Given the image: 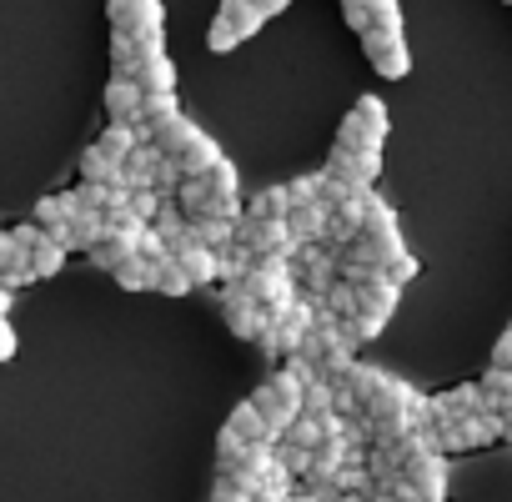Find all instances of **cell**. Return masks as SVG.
Masks as SVG:
<instances>
[{
	"label": "cell",
	"mask_w": 512,
	"mask_h": 502,
	"mask_svg": "<svg viewBox=\"0 0 512 502\" xmlns=\"http://www.w3.org/2000/svg\"><path fill=\"white\" fill-rule=\"evenodd\" d=\"M106 116H111L116 126H136V121H141V91H136L131 81H111V86H106Z\"/></svg>",
	"instance_id": "obj_19"
},
{
	"label": "cell",
	"mask_w": 512,
	"mask_h": 502,
	"mask_svg": "<svg viewBox=\"0 0 512 502\" xmlns=\"http://www.w3.org/2000/svg\"><path fill=\"white\" fill-rule=\"evenodd\" d=\"M292 206H287V191L282 186H267V191H256L246 206H241V216H262V221H282Z\"/></svg>",
	"instance_id": "obj_23"
},
{
	"label": "cell",
	"mask_w": 512,
	"mask_h": 502,
	"mask_svg": "<svg viewBox=\"0 0 512 502\" xmlns=\"http://www.w3.org/2000/svg\"><path fill=\"white\" fill-rule=\"evenodd\" d=\"M151 292H166V297H186L191 282L181 277V267L166 257V262H151Z\"/></svg>",
	"instance_id": "obj_24"
},
{
	"label": "cell",
	"mask_w": 512,
	"mask_h": 502,
	"mask_svg": "<svg viewBox=\"0 0 512 502\" xmlns=\"http://www.w3.org/2000/svg\"><path fill=\"white\" fill-rule=\"evenodd\" d=\"M251 6H256V11H262V16L272 21V16H282V11L292 6V0H251Z\"/></svg>",
	"instance_id": "obj_38"
},
{
	"label": "cell",
	"mask_w": 512,
	"mask_h": 502,
	"mask_svg": "<svg viewBox=\"0 0 512 502\" xmlns=\"http://www.w3.org/2000/svg\"><path fill=\"white\" fill-rule=\"evenodd\" d=\"M362 51H367V61H372V71L382 81H402L412 71V51H407V31L402 26L397 31H367Z\"/></svg>",
	"instance_id": "obj_5"
},
{
	"label": "cell",
	"mask_w": 512,
	"mask_h": 502,
	"mask_svg": "<svg viewBox=\"0 0 512 502\" xmlns=\"http://www.w3.org/2000/svg\"><path fill=\"white\" fill-rule=\"evenodd\" d=\"M166 166H171V161H166L156 146H136V151L126 156V191H156Z\"/></svg>",
	"instance_id": "obj_15"
},
{
	"label": "cell",
	"mask_w": 512,
	"mask_h": 502,
	"mask_svg": "<svg viewBox=\"0 0 512 502\" xmlns=\"http://www.w3.org/2000/svg\"><path fill=\"white\" fill-rule=\"evenodd\" d=\"M126 211H131L141 226H151V221L161 216V191H126Z\"/></svg>",
	"instance_id": "obj_30"
},
{
	"label": "cell",
	"mask_w": 512,
	"mask_h": 502,
	"mask_svg": "<svg viewBox=\"0 0 512 502\" xmlns=\"http://www.w3.org/2000/svg\"><path fill=\"white\" fill-rule=\"evenodd\" d=\"M246 402H251L256 412H262L277 432H287V427L302 417V382H297L292 372H277V377H267L262 387H256Z\"/></svg>",
	"instance_id": "obj_3"
},
{
	"label": "cell",
	"mask_w": 512,
	"mask_h": 502,
	"mask_svg": "<svg viewBox=\"0 0 512 502\" xmlns=\"http://www.w3.org/2000/svg\"><path fill=\"white\" fill-rule=\"evenodd\" d=\"M16 347H21V342H16L11 317H0V362H11V357H16Z\"/></svg>",
	"instance_id": "obj_37"
},
{
	"label": "cell",
	"mask_w": 512,
	"mask_h": 502,
	"mask_svg": "<svg viewBox=\"0 0 512 502\" xmlns=\"http://www.w3.org/2000/svg\"><path fill=\"white\" fill-rule=\"evenodd\" d=\"M282 191H287V206H312V201H322V171L317 176H297Z\"/></svg>",
	"instance_id": "obj_29"
},
{
	"label": "cell",
	"mask_w": 512,
	"mask_h": 502,
	"mask_svg": "<svg viewBox=\"0 0 512 502\" xmlns=\"http://www.w3.org/2000/svg\"><path fill=\"white\" fill-rule=\"evenodd\" d=\"M196 181L206 186V196H211V201H236V186H241V176H236V166H231L226 156H221L206 176H196Z\"/></svg>",
	"instance_id": "obj_22"
},
{
	"label": "cell",
	"mask_w": 512,
	"mask_h": 502,
	"mask_svg": "<svg viewBox=\"0 0 512 502\" xmlns=\"http://www.w3.org/2000/svg\"><path fill=\"white\" fill-rule=\"evenodd\" d=\"M502 442H507V447H512V412H507V417H502Z\"/></svg>",
	"instance_id": "obj_40"
},
{
	"label": "cell",
	"mask_w": 512,
	"mask_h": 502,
	"mask_svg": "<svg viewBox=\"0 0 512 502\" xmlns=\"http://www.w3.org/2000/svg\"><path fill=\"white\" fill-rule=\"evenodd\" d=\"M211 502H251V492H246L236 477H216V492H211Z\"/></svg>",
	"instance_id": "obj_34"
},
{
	"label": "cell",
	"mask_w": 512,
	"mask_h": 502,
	"mask_svg": "<svg viewBox=\"0 0 512 502\" xmlns=\"http://www.w3.org/2000/svg\"><path fill=\"white\" fill-rule=\"evenodd\" d=\"M412 277H417V262L407 257V251H402L397 262H387V267H382V282H392L397 292H402V282H412Z\"/></svg>",
	"instance_id": "obj_33"
},
{
	"label": "cell",
	"mask_w": 512,
	"mask_h": 502,
	"mask_svg": "<svg viewBox=\"0 0 512 502\" xmlns=\"http://www.w3.org/2000/svg\"><path fill=\"white\" fill-rule=\"evenodd\" d=\"M216 21H221V26H226V31H231L236 41H251L256 31L267 26V16L256 11L251 0H221V11H216Z\"/></svg>",
	"instance_id": "obj_16"
},
{
	"label": "cell",
	"mask_w": 512,
	"mask_h": 502,
	"mask_svg": "<svg viewBox=\"0 0 512 502\" xmlns=\"http://www.w3.org/2000/svg\"><path fill=\"white\" fill-rule=\"evenodd\" d=\"M146 6H151V0H106V16H111V26H116V31H126Z\"/></svg>",
	"instance_id": "obj_32"
},
{
	"label": "cell",
	"mask_w": 512,
	"mask_h": 502,
	"mask_svg": "<svg viewBox=\"0 0 512 502\" xmlns=\"http://www.w3.org/2000/svg\"><path fill=\"white\" fill-rule=\"evenodd\" d=\"M81 181L86 186H121L126 191V166L121 161H111V156H101L96 146L81 156Z\"/></svg>",
	"instance_id": "obj_20"
},
{
	"label": "cell",
	"mask_w": 512,
	"mask_h": 502,
	"mask_svg": "<svg viewBox=\"0 0 512 502\" xmlns=\"http://www.w3.org/2000/svg\"><path fill=\"white\" fill-rule=\"evenodd\" d=\"M26 282H36L31 277V262H26V251H21V241L11 236V231H0V287H26Z\"/></svg>",
	"instance_id": "obj_17"
},
{
	"label": "cell",
	"mask_w": 512,
	"mask_h": 502,
	"mask_svg": "<svg viewBox=\"0 0 512 502\" xmlns=\"http://www.w3.org/2000/svg\"><path fill=\"white\" fill-rule=\"evenodd\" d=\"M136 61H141V46L131 41V36H111V66H116V81H131V71H136Z\"/></svg>",
	"instance_id": "obj_25"
},
{
	"label": "cell",
	"mask_w": 512,
	"mask_h": 502,
	"mask_svg": "<svg viewBox=\"0 0 512 502\" xmlns=\"http://www.w3.org/2000/svg\"><path fill=\"white\" fill-rule=\"evenodd\" d=\"M432 437H437V452H472V447H487V442L502 437V417L472 412V417H457V422L432 427Z\"/></svg>",
	"instance_id": "obj_4"
},
{
	"label": "cell",
	"mask_w": 512,
	"mask_h": 502,
	"mask_svg": "<svg viewBox=\"0 0 512 502\" xmlns=\"http://www.w3.org/2000/svg\"><path fill=\"white\" fill-rule=\"evenodd\" d=\"M327 176H337V181H347L357 191H372V181L382 176V151H342V146H332Z\"/></svg>",
	"instance_id": "obj_9"
},
{
	"label": "cell",
	"mask_w": 512,
	"mask_h": 502,
	"mask_svg": "<svg viewBox=\"0 0 512 502\" xmlns=\"http://www.w3.org/2000/svg\"><path fill=\"white\" fill-rule=\"evenodd\" d=\"M11 236H16V241H21V251H26L31 277H56V272L66 267V257H71V251H66L56 236H46L36 221H31V226H16Z\"/></svg>",
	"instance_id": "obj_8"
},
{
	"label": "cell",
	"mask_w": 512,
	"mask_h": 502,
	"mask_svg": "<svg viewBox=\"0 0 512 502\" xmlns=\"http://www.w3.org/2000/svg\"><path fill=\"white\" fill-rule=\"evenodd\" d=\"M196 241H201V246H211V251H221V246H231V241H236V221L206 216V221H196Z\"/></svg>",
	"instance_id": "obj_26"
},
{
	"label": "cell",
	"mask_w": 512,
	"mask_h": 502,
	"mask_svg": "<svg viewBox=\"0 0 512 502\" xmlns=\"http://www.w3.org/2000/svg\"><path fill=\"white\" fill-rule=\"evenodd\" d=\"M216 161H221V146H216V141L201 131V136H196V141H191V146L176 156V171H181V181H196V176H206Z\"/></svg>",
	"instance_id": "obj_18"
},
{
	"label": "cell",
	"mask_w": 512,
	"mask_h": 502,
	"mask_svg": "<svg viewBox=\"0 0 512 502\" xmlns=\"http://www.w3.org/2000/svg\"><path fill=\"white\" fill-rule=\"evenodd\" d=\"M111 277H116L126 292H151V262H146V257H126Z\"/></svg>",
	"instance_id": "obj_27"
},
{
	"label": "cell",
	"mask_w": 512,
	"mask_h": 502,
	"mask_svg": "<svg viewBox=\"0 0 512 502\" xmlns=\"http://www.w3.org/2000/svg\"><path fill=\"white\" fill-rule=\"evenodd\" d=\"M136 146H141L136 126H116V121H111V126L101 131V141H96V151H101V156H111V161H121V166H126V156H131Z\"/></svg>",
	"instance_id": "obj_21"
},
{
	"label": "cell",
	"mask_w": 512,
	"mask_h": 502,
	"mask_svg": "<svg viewBox=\"0 0 512 502\" xmlns=\"http://www.w3.org/2000/svg\"><path fill=\"white\" fill-rule=\"evenodd\" d=\"M402 492L417 502H442L447 497V462L442 452H417L402 472Z\"/></svg>",
	"instance_id": "obj_7"
},
{
	"label": "cell",
	"mask_w": 512,
	"mask_h": 502,
	"mask_svg": "<svg viewBox=\"0 0 512 502\" xmlns=\"http://www.w3.org/2000/svg\"><path fill=\"white\" fill-rule=\"evenodd\" d=\"M342 21L367 36V31H397L402 26V6L397 0H342Z\"/></svg>",
	"instance_id": "obj_10"
},
{
	"label": "cell",
	"mask_w": 512,
	"mask_h": 502,
	"mask_svg": "<svg viewBox=\"0 0 512 502\" xmlns=\"http://www.w3.org/2000/svg\"><path fill=\"white\" fill-rule=\"evenodd\" d=\"M226 427H231V432H236L246 447H277V442H282V432H277L262 412H256L251 402H241V407L226 417Z\"/></svg>",
	"instance_id": "obj_13"
},
{
	"label": "cell",
	"mask_w": 512,
	"mask_h": 502,
	"mask_svg": "<svg viewBox=\"0 0 512 502\" xmlns=\"http://www.w3.org/2000/svg\"><path fill=\"white\" fill-rule=\"evenodd\" d=\"M287 236L297 241V246H317L322 236H327V221H332V206L327 201H312V206H292L287 216Z\"/></svg>",
	"instance_id": "obj_12"
},
{
	"label": "cell",
	"mask_w": 512,
	"mask_h": 502,
	"mask_svg": "<svg viewBox=\"0 0 512 502\" xmlns=\"http://www.w3.org/2000/svg\"><path fill=\"white\" fill-rule=\"evenodd\" d=\"M11 302H16V292H11V287H0V317H11Z\"/></svg>",
	"instance_id": "obj_39"
},
{
	"label": "cell",
	"mask_w": 512,
	"mask_h": 502,
	"mask_svg": "<svg viewBox=\"0 0 512 502\" xmlns=\"http://www.w3.org/2000/svg\"><path fill=\"white\" fill-rule=\"evenodd\" d=\"M131 86L141 96H176V66L166 56H141L131 71Z\"/></svg>",
	"instance_id": "obj_14"
},
{
	"label": "cell",
	"mask_w": 512,
	"mask_h": 502,
	"mask_svg": "<svg viewBox=\"0 0 512 502\" xmlns=\"http://www.w3.org/2000/svg\"><path fill=\"white\" fill-rule=\"evenodd\" d=\"M241 292L262 307L267 317H277V312H287L297 302V277H292L287 257H256L251 272H246V282H241Z\"/></svg>",
	"instance_id": "obj_1"
},
{
	"label": "cell",
	"mask_w": 512,
	"mask_h": 502,
	"mask_svg": "<svg viewBox=\"0 0 512 502\" xmlns=\"http://www.w3.org/2000/svg\"><path fill=\"white\" fill-rule=\"evenodd\" d=\"M492 367H502V372H512V327L497 337V347H492Z\"/></svg>",
	"instance_id": "obj_36"
},
{
	"label": "cell",
	"mask_w": 512,
	"mask_h": 502,
	"mask_svg": "<svg viewBox=\"0 0 512 502\" xmlns=\"http://www.w3.org/2000/svg\"><path fill=\"white\" fill-rule=\"evenodd\" d=\"M206 46H211L216 56H226V51H236L241 41H236V36H231V31L221 26V21H211V31H206Z\"/></svg>",
	"instance_id": "obj_35"
},
{
	"label": "cell",
	"mask_w": 512,
	"mask_h": 502,
	"mask_svg": "<svg viewBox=\"0 0 512 502\" xmlns=\"http://www.w3.org/2000/svg\"><path fill=\"white\" fill-rule=\"evenodd\" d=\"M241 452H246V442H241L231 427H221V432H216V467H221V477H231V472H236Z\"/></svg>",
	"instance_id": "obj_28"
},
{
	"label": "cell",
	"mask_w": 512,
	"mask_h": 502,
	"mask_svg": "<svg viewBox=\"0 0 512 502\" xmlns=\"http://www.w3.org/2000/svg\"><path fill=\"white\" fill-rule=\"evenodd\" d=\"M166 116H176V96H141V121L136 126H161Z\"/></svg>",
	"instance_id": "obj_31"
},
{
	"label": "cell",
	"mask_w": 512,
	"mask_h": 502,
	"mask_svg": "<svg viewBox=\"0 0 512 502\" xmlns=\"http://www.w3.org/2000/svg\"><path fill=\"white\" fill-rule=\"evenodd\" d=\"M236 241L251 251V257H292L297 251V241L287 236V221H262V216H241Z\"/></svg>",
	"instance_id": "obj_6"
},
{
	"label": "cell",
	"mask_w": 512,
	"mask_h": 502,
	"mask_svg": "<svg viewBox=\"0 0 512 502\" xmlns=\"http://www.w3.org/2000/svg\"><path fill=\"white\" fill-rule=\"evenodd\" d=\"M387 131H392L387 106H382L377 96H362V101L347 111V121L337 126V146H342V151H382Z\"/></svg>",
	"instance_id": "obj_2"
},
{
	"label": "cell",
	"mask_w": 512,
	"mask_h": 502,
	"mask_svg": "<svg viewBox=\"0 0 512 502\" xmlns=\"http://www.w3.org/2000/svg\"><path fill=\"white\" fill-rule=\"evenodd\" d=\"M221 312H226V327H231L236 337H246V342H256V337H262V327H267V312L256 307L241 287H231V292H226Z\"/></svg>",
	"instance_id": "obj_11"
}]
</instances>
